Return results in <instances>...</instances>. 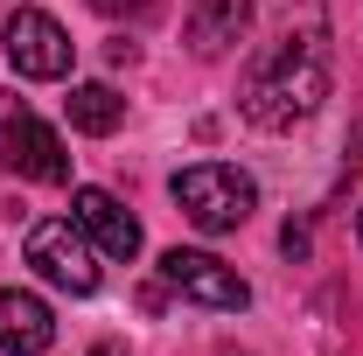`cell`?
<instances>
[{
    "label": "cell",
    "instance_id": "cell-1",
    "mask_svg": "<svg viewBox=\"0 0 363 356\" xmlns=\"http://www.w3.org/2000/svg\"><path fill=\"white\" fill-rule=\"evenodd\" d=\"M321 98H328V43H321V35H294V28H286V43H272L266 56L252 63V77L238 91L245 119L266 126V133L301 126Z\"/></svg>",
    "mask_w": 363,
    "mask_h": 356
},
{
    "label": "cell",
    "instance_id": "cell-2",
    "mask_svg": "<svg viewBox=\"0 0 363 356\" xmlns=\"http://www.w3.org/2000/svg\"><path fill=\"white\" fill-rule=\"evenodd\" d=\"M175 203L196 230H238V223L259 210V182L230 161H196L175 175Z\"/></svg>",
    "mask_w": 363,
    "mask_h": 356
},
{
    "label": "cell",
    "instance_id": "cell-3",
    "mask_svg": "<svg viewBox=\"0 0 363 356\" xmlns=\"http://www.w3.org/2000/svg\"><path fill=\"white\" fill-rule=\"evenodd\" d=\"M0 49H7L14 77H35V84L70 77V56H77V43L63 35V21L43 14V7H14V14H7V28H0Z\"/></svg>",
    "mask_w": 363,
    "mask_h": 356
},
{
    "label": "cell",
    "instance_id": "cell-4",
    "mask_svg": "<svg viewBox=\"0 0 363 356\" xmlns=\"http://www.w3.org/2000/svg\"><path fill=\"white\" fill-rule=\"evenodd\" d=\"M28 266L63 294H98V245L70 217H43L28 230Z\"/></svg>",
    "mask_w": 363,
    "mask_h": 356
},
{
    "label": "cell",
    "instance_id": "cell-5",
    "mask_svg": "<svg viewBox=\"0 0 363 356\" xmlns=\"http://www.w3.org/2000/svg\"><path fill=\"white\" fill-rule=\"evenodd\" d=\"M161 279L175 287L182 301H196V308H217V314H238V308H252V287L238 279V272L217 259V252H168L161 259Z\"/></svg>",
    "mask_w": 363,
    "mask_h": 356
},
{
    "label": "cell",
    "instance_id": "cell-6",
    "mask_svg": "<svg viewBox=\"0 0 363 356\" xmlns=\"http://www.w3.org/2000/svg\"><path fill=\"white\" fill-rule=\"evenodd\" d=\"M70 223L84 230L105 259H119V266L140 259V223H133V210H126L112 189H77V196H70Z\"/></svg>",
    "mask_w": 363,
    "mask_h": 356
},
{
    "label": "cell",
    "instance_id": "cell-7",
    "mask_svg": "<svg viewBox=\"0 0 363 356\" xmlns=\"http://www.w3.org/2000/svg\"><path fill=\"white\" fill-rule=\"evenodd\" d=\"M0 161L14 168V175L28 182H70V154H63V140H56V126H43L35 112H21L14 119V133H7V147H0Z\"/></svg>",
    "mask_w": 363,
    "mask_h": 356
},
{
    "label": "cell",
    "instance_id": "cell-8",
    "mask_svg": "<svg viewBox=\"0 0 363 356\" xmlns=\"http://www.w3.org/2000/svg\"><path fill=\"white\" fill-rule=\"evenodd\" d=\"M56 343V314L28 287H0V356H43Z\"/></svg>",
    "mask_w": 363,
    "mask_h": 356
},
{
    "label": "cell",
    "instance_id": "cell-9",
    "mask_svg": "<svg viewBox=\"0 0 363 356\" xmlns=\"http://www.w3.org/2000/svg\"><path fill=\"white\" fill-rule=\"evenodd\" d=\"M252 28V0H196L189 7V49L196 56H224L230 43H245Z\"/></svg>",
    "mask_w": 363,
    "mask_h": 356
},
{
    "label": "cell",
    "instance_id": "cell-10",
    "mask_svg": "<svg viewBox=\"0 0 363 356\" xmlns=\"http://www.w3.org/2000/svg\"><path fill=\"white\" fill-rule=\"evenodd\" d=\"M119 119H126V98L112 84H77L70 91V126L91 140H105V133H119Z\"/></svg>",
    "mask_w": 363,
    "mask_h": 356
},
{
    "label": "cell",
    "instance_id": "cell-11",
    "mask_svg": "<svg viewBox=\"0 0 363 356\" xmlns=\"http://www.w3.org/2000/svg\"><path fill=\"white\" fill-rule=\"evenodd\" d=\"M279 245H286V259H308V230H301V223H286V230H279Z\"/></svg>",
    "mask_w": 363,
    "mask_h": 356
},
{
    "label": "cell",
    "instance_id": "cell-12",
    "mask_svg": "<svg viewBox=\"0 0 363 356\" xmlns=\"http://www.w3.org/2000/svg\"><path fill=\"white\" fill-rule=\"evenodd\" d=\"M14 119H21V98L0 91V147H7V133H14Z\"/></svg>",
    "mask_w": 363,
    "mask_h": 356
},
{
    "label": "cell",
    "instance_id": "cell-13",
    "mask_svg": "<svg viewBox=\"0 0 363 356\" xmlns=\"http://www.w3.org/2000/svg\"><path fill=\"white\" fill-rule=\"evenodd\" d=\"M98 7H105V14H119V7H147V0H98Z\"/></svg>",
    "mask_w": 363,
    "mask_h": 356
},
{
    "label": "cell",
    "instance_id": "cell-14",
    "mask_svg": "<svg viewBox=\"0 0 363 356\" xmlns=\"http://www.w3.org/2000/svg\"><path fill=\"white\" fill-rule=\"evenodd\" d=\"M357 238H363V210H357Z\"/></svg>",
    "mask_w": 363,
    "mask_h": 356
}]
</instances>
